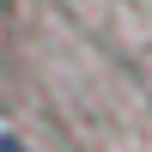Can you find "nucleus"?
Listing matches in <instances>:
<instances>
[{
	"label": "nucleus",
	"instance_id": "1",
	"mask_svg": "<svg viewBox=\"0 0 152 152\" xmlns=\"http://www.w3.org/2000/svg\"><path fill=\"white\" fill-rule=\"evenodd\" d=\"M0 152H24V146H18V140H0Z\"/></svg>",
	"mask_w": 152,
	"mask_h": 152
}]
</instances>
